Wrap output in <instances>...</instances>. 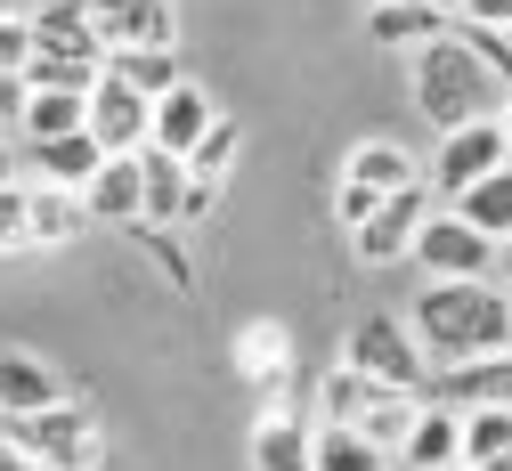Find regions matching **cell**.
<instances>
[{
    "mask_svg": "<svg viewBox=\"0 0 512 471\" xmlns=\"http://www.w3.org/2000/svg\"><path fill=\"white\" fill-rule=\"evenodd\" d=\"M407 333L423 342L431 374L496 358V350H512V293L496 277H431L415 293V309H407Z\"/></svg>",
    "mask_w": 512,
    "mask_h": 471,
    "instance_id": "obj_1",
    "label": "cell"
},
{
    "mask_svg": "<svg viewBox=\"0 0 512 471\" xmlns=\"http://www.w3.org/2000/svg\"><path fill=\"white\" fill-rule=\"evenodd\" d=\"M407 90H415V114L431 122V130H456V122H472V114H496V74L480 65V49L447 25V33H431L423 49H407Z\"/></svg>",
    "mask_w": 512,
    "mask_h": 471,
    "instance_id": "obj_2",
    "label": "cell"
},
{
    "mask_svg": "<svg viewBox=\"0 0 512 471\" xmlns=\"http://www.w3.org/2000/svg\"><path fill=\"white\" fill-rule=\"evenodd\" d=\"M415 407H423L415 390H391V382H374V374H358V366H342V358L326 366V382H317V423H350V431L374 439L382 455H399Z\"/></svg>",
    "mask_w": 512,
    "mask_h": 471,
    "instance_id": "obj_3",
    "label": "cell"
},
{
    "mask_svg": "<svg viewBox=\"0 0 512 471\" xmlns=\"http://www.w3.org/2000/svg\"><path fill=\"white\" fill-rule=\"evenodd\" d=\"M25 33H33L25 82H57V90H90V82H98L106 41L90 33L82 0H41V9H25Z\"/></svg>",
    "mask_w": 512,
    "mask_h": 471,
    "instance_id": "obj_4",
    "label": "cell"
},
{
    "mask_svg": "<svg viewBox=\"0 0 512 471\" xmlns=\"http://www.w3.org/2000/svg\"><path fill=\"white\" fill-rule=\"evenodd\" d=\"M9 439L33 455V471H98L106 463V423L82 398H57L41 415H9Z\"/></svg>",
    "mask_w": 512,
    "mask_h": 471,
    "instance_id": "obj_5",
    "label": "cell"
},
{
    "mask_svg": "<svg viewBox=\"0 0 512 471\" xmlns=\"http://www.w3.org/2000/svg\"><path fill=\"white\" fill-rule=\"evenodd\" d=\"M342 366H358V374H374V382H391V390H431V358H423V342L407 333V317H358L350 333H342Z\"/></svg>",
    "mask_w": 512,
    "mask_h": 471,
    "instance_id": "obj_6",
    "label": "cell"
},
{
    "mask_svg": "<svg viewBox=\"0 0 512 471\" xmlns=\"http://www.w3.org/2000/svg\"><path fill=\"white\" fill-rule=\"evenodd\" d=\"M407 179H423L415 147H399V139H358V147L342 155V179H334V220L358 228V220L382 204V195H399Z\"/></svg>",
    "mask_w": 512,
    "mask_h": 471,
    "instance_id": "obj_7",
    "label": "cell"
},
{
    "mask_svg": "<svg viewBox=\"0 0 512 471\" xmlns=\"http://www.w3.org/2000/svg\"><path fill=\"white\" fill-rule=\"evenodd\" d=\"M496 163H512L504 130H496V114H472V122H456V130H439V147H431L423 179H431V195L447 204V195H464L472 179H488Z\"/></svg>",
    "mask_w": 512,
    "mask_h": 471,
    "instance_id": "obj_8",
    "label": "cell"
},
{
    "mask_svg": "<svg viewBox=\"0 0 512 471\" xmlns=\"http://www.w3.org/2000/svg\"><path fill=\"white\" fill-rule=\"evenodd\" d=\"M407 260L423 268V277H488V268H496V244H488L456 204H431L423 228H415V244H407Z\"/></svg>",
    "mask_w": 512,
    "mask_h": 471,
    "instance_id": "obj_9",
    "label": "cell"
},
{
    "mask_svg": "<svg viewBox=\"0 0 512 471\" xmlns=\"http://www.w3.org/2000/svg\"><path fill=\"white\" fill-rule=\"evenodd\" d=\"M431 204H439V195H431V179H407L399 195H382V204H374V212H366V220L350 228V252H358L366 268H399Z\"/></svg>",
    "mask_w": 512,
    "mask_h": 471,
    "instance_id": "obj_10",
    "label": "cell"
},
{
    "mask_svg": "<svg viewBox=\"0 0 512 471\" xmlns=\"http://www.w3.org/2000/svg\"><path fill=\"white\" fill-rule=\"evenodd\" d=\"M106 49H179V0H82Z\"/></svg>",
    "mask_w": 512,
    "mask_h": 471,
    "instance_id": "obj_11",
    "label": "cell"
},
{
    "mask_svg": "<svg viewBox=\"0 0 512 471\" xmlns=\"http://www.w3.org/2000/svg\"><path fill=\"white\" fill-rule=\"evenodd\" d=\"M82 130H90L106 155H139V147H147V98L98 65V82H90V98H82Z\"/></svg>",
    "mask_w": 512,
    "mask_h": 471,
    "instance_id": "obj_12",
    "label": "cell"
},
{
    "mask_svg": "<svg viewBox=\"0 0 512 471\" xmlns=\"http://www.w3.org/2000/svg\"><path fill=\"white\" fill-rule=\"evenodd\" d=\"M212 122H220L212 90L179 74L171 90H155V98H147V147H163V155H187V147H196V139H204Z\"/></svg>",
    "mask_w": 512,
    "mask_h": 471,
    "instance_id": "obj_13",
    "label": "cell"
},
{
    "mask_svg": "<svg viewBox=\"0 0 512 471\" xmlns=\"http://www.w3.org/2000/svg\"><path fill=\"white\" fill-rule=\"evenodd\" d=\"M391 463H399V471H447V463H464V415L447 407V398H423Z\"/></svg>",
    "mask_w": 512,
    "mask_h": 471,
    "instance_id": "obj_14",
    "label": "cell"
},
{
    "mask_svg": "<svg viewBox=\"0 0 512 471\" xmlns=\"http://www.w3.org/2000/svg\"><path fill=\"white\" fill-rule=\"evenodd\" d=\"M309 439H317V423L301 407H285V398H269L252 439H244V455H252V471H309Z\"/></svg>",
    "mask_w": 512,
    "mask_h": 471,
    "instance_id": "obj_15",
    "label": "cell"
},
{
    "mask_svg": "<svg viewBox=\"0 0 512 471\" xmlns=\"http://www.w3.org/2000/svg\"><path fill=\"white\" fill-rule=\"evenodd\" d=\"M57 398H66V374L25 342H0V415H41Z\"/></svg>",
    "mask_w": 512,
    "mask_h": 471,
    "instance_id": "obj_16",
    "label": "cell"
},
{
    "mask_svg": "<svg viewBox=\"0 0 512 471\" xmlns=\"http://www.w3.org/2000/svg\"><path fill=\"white\" fill-rule=\"evenodd\" d=\"M82 212H90V220H106V228H131V220H147L139 155H106V163L82 179Z\"/></svg>",
    "mask_w": 512,
    "mask_h": 471,
    "instance_id": "obj_17",
    "label": "cell"
},
{
    "mask_svg": "<svg viewBox=\"0 0 512 471\" xmlns=\"http://www.w3.org/2000/svg\"><path fill=\"white\" fill-rule=\"evenodd\" d=\"M90 228L82 195L74 187H49V179H25V252H49V244H74Z\"/></svg>",
    "mask_w": 512,
    "mask_h": 471,
    "instance_id": "obj_18",
    "label": "cell"
},
{
    "mask_svg": "<svg viewBox=\"0 0 512 471\" xmlns=\"http://www.w3.org/2000/svg\"><path fill=\"white\" fill-rule=\"evenodd\" d=\"M423 398H447V407H512V350L472 358V366H439Z\"/></svg>",
    "mask_w": 512,
    "mask_h": 471,
    "instance_id": "obj_19",
    "label": "cell"
},
{
    "mask_svg": "<svg viewBox=\"0 0 512 471\" xmlns=\"http://www.w3.org/2000/svg\"><path fill=\"white\" fill-rule=\"evenodd\" d=\"M236 374H244L252 390L277 398V390L293 382V342H285V325H269V317L244 325V333H236Z\"/></svg>",
    "mask_w": 512,
    "mask_h": 471,
    "instance_id": "obj_20",
    "label": "cell"
},
{
    "mask_svg": "<svg viewBox=\"0 0 512 471\" xmlns=\"http://www.w3.org/2000/svg\"><path fill=\"white\" fill-rule=\"evenodd\" d=\"M25 163H33V179H49V187H74V195H82V179L106 163V147L90 139V130H57V139L25 147Z\"/></svg>",
    "mask_w": 512,
    "mask_h": 471,
    "instance_id": "obj_21",
    "label": "cell"
},
{
    "mask_svg": "<svg viewBox=\"0 0 512 471\" xmlns=\"http://www.w3.org/2000/svg\"><path fill=\"white\" fill-rule=\"evenodd\" d=\"M456 17H439L431 0H374L366 9V33H374V49H423L431 33H447Z\"/></svg>",
    "mask_w": 512,
    "mask_h": 471,
    "instance_id": "obj_22",
    "label": "cell"
},
{
    "mask_svg": "<svg viewBox=\"0 0 512 471\" xmlns=\"http://www.w3.org/2000/svg\"><path fill=\"white\" fill-rule=\"evenodd\" d=\"M82 98L90 90H57V82H25V106H17V139L41 147L57 130H82Z\"/></svg>",
    "mask_w": 512,
    "mask_h": 471,
    "instance_id": "obj_23",
    "label": "cell"
},
{
    "mask_svg": "<svg viewBox=\"0 0 512 471\" xmlns=\"http://www.w3.org/2000/svg\"><path fill=\"white\" fill-rule=\"evenodd\" d=\"M447 204H456L488 244H504V236H512V163H496L488 179H472L464 195H447Z\"/></svg>",
    "mask_w": 512,
    "mask_h": 471,
    "instance_id": "obj_24",
    "label": "cell"
},
{
    "mask_svg": "<svg viewBox=\"0 0 512 471\" xmlns=\"http://www.w3.org/2000/svg\"><path fill=\"white\" fill-rule=\"evenodd\" d=\"M456 415H464V463L512 471V407H456Z\"/></svg>",
    "mask_w": 512,
    "mask_h": 471,
    "instance_id": "obj_25",
    "label": "cell"
},
{
    "mask_svg": "<svg viewBox=\"0 0 512 471\" xmlns=\"http://www.w3.org/2000/svg\"><path fill=\"white\" fill-rule=\"evenodd\" d=\"M309 471H391V455H382L374 439H358L350 423H317V439H309Z\"/></svg>",
    "mask_w": 512,
    "mask_h": 471,
    "instance_id": "obj_26",
    "label": "cell"
},
{
    "mask_svg": "<svg viewBox=\"0 0 512 471\" xmlns=\"http://www.w3.org/2000/svg\"><path fill=\"white\" fill-rule=\"evenodd\" d=\"M139 187H147V220H155V228H179L187 163H179V155H163V147H139Z\"/></svg>",
    "mask_w": 512,
    "mask_h": 471,
    "instance_id": "obj_27",
    "label": "cell"
},
{
    "mask_svg": "<svg viewBox=\"0 0 512 471\" xmlns=\"http://www.w3.org/2000/svg\"><path fill=\"white\" fill-rule=\"evenodd\" d=\"M236 155H244V122H236V114H220V122H212V130H204V139L187 147L179 163H187V179H204V187H228Z\"/></svg>",
    "mask_w": 512,
    "mask_h": 471,
    "instance_id": "obj_28",
    "label": "cell"
},
{
    "mask_svg": "<svg viewBox=\"0 0 512 471\" xmlns=\"http://www.w3.org/2000/svg\"><path fill=\"white\" fill-rule=\"evenodd\" d=\"M106 74L131 82L139 98H155V90L179 82V49H106Z\"/></svg>",
    "mask_w": 512,
    "mask_h": 471,
    "instance_id": "obj_29",
    "label": "cell"
},
{
    "mask_svg": "<svg viewBox=\"0 0 512 471\" xmlns=\"http://www.w3.org/2000/svg\"><path fill=\"white\" fill-rule=\"evenodd\" d=\"M122 236H131V244H139V252H147V260L163 268V285H179V293L196 285V260H187V244H179L171 228H155V220H131V228H122Z\"/></svg>",
    "mask_w": 512,
    "mask_h": 471,
    "instance_id": "obj_30",
    "label": "cell"
},
{
    "mask_svg": "<svg viewBox=\"0 0 512 471\" xmlns=\"http://www.w3.org/2000/svg\"><path fill=\"white\" fill-rule=\"evenodd\" d=\"M0 252H25V179H0Z\"/></svg>",
    "mask_w": 512,
    "mask_h": 471,
    "instance_id": "obj_31",
    "label": "cell"
},
{
    "mask_svg": "<svg viewBox=\"0 0 512 471\" xmlns=\"http://www.w3.org/2000/svg\"><path fill=\"white\" fill-rule=\"evenodd\" d=\"M25 57H33V33H25V9H17V17H0V74H25Z\"/></svg>",
    "mask_w": 512,
    "mask_h": 471,
    "instance_id": "obj_32",
    "label": "cell"
},
{
    "mask_svg": "<svg viewBox=\"0 0 512 471\" xmlns=\"http://www.w3.org/2000/svg\"><path fill=\"white\" fill-rule=\"evenodd\" d=\"M456 25H512V0H456Z\"/></svg>",
    "mask_w": 512,
    "mask_h": 471,
    "instance_id": "obj_33",
    "label": "cell"
},
{
    "mask_svg": "<svg viewBox=\"0 0 512 471\" xmlns=\"http://www.w3.org/2000/svg\"><path fill=\"white\" fill-rule=\"evenodd\" d=\"M17 106H25V74H0V130H17Z\"/></svg>",
    "mask_w": 512,
    "mask_h": 471,
    "instance_id": "obj_34",
    "label": "cell"
},
{
    "mask_svg": "<svg viewBox=\"0 0 512 471\" xmlns=\"http://www.w3.org/2000/svg\"><path fill=\"white\" fill-rule=\"evenodd\" d=\"M0 471H33V455H25L17 439H9V423H0Z\"/></svg>",
    "mask_w": 512,
    "mask_h": 471,
    "instance_id": "obj_35",
    "label": "cell"
},
{
    "mask_svg": "<svg viewBox=\"0 0 512 471\" xmlns=\"http://www.w3.org/2000/svg\"><path fill=\"white\" fill-rule=\"evenodd\" d=\"M0 179H25V155L9 147V130H0Z\"/></svg>",
    "mask_w": 512,
    "mask_h": 471,
    "instance_id": "obj_36",
    "label": "cell"
},
{
    "mask_svg": "<svg viewBox=\"0 0 512 471\" xmlns=\"http://www.w3.org/2000/svg\"><path fill=\"white\" fill-rule=\"evenodd\" d=\"M488 277H496V285H504V293H512V236H504V244H496V268H488Z\"/></svg>",
    "mask_w": 512,
    "mask_h": 471,
    "instance_id": "obj_37",
    "label": "cell"
},
{
    "mask_svg": "<svg viewBox=\"0 0 512 471\" xmlns=\"http://www.w3.org/2000/svg\"><path fill=\"white\" fill-rule=\"evenodd\" d=\"M496 130H504V147H512V90L496 98Z\"/></svg>",
    "mask_w": 512,
    "mask_h": 471,
    "instance_id": "obj_38",
    "label": "cell"
},
{
    "mask_svg": "<svg viewBox=\"0 0 512 471\" xmlns=\"http://www.w3.org/2000/svg\"><path fill=\"white\" fill-rule=\"evenodd\" d=\"M431 9H439V17H456V0H431Z\"/></svg>",
    "mask_w": 512,
    "mask_h": 471,
    "instance_id": "obj_39",
    "label": "cell"
},
{
    "mask_svg": "<svg viewBox=\"0 0 512 471\" xmlns=\"http://www.w3.org/2000/svg\"><path fill=\"white\" fill-rule=\"evenodd\" d=\"M0 17H17V0H0Z\"/></svg>",
    "mask_w": 512,
    "mask_h": 471,
    "instance_id": "obj_40",
    "label": "cell"
},
{
    "mask_svg": "<svg viewBox=\"0 0 512 471\" xmlns=\"http://www.w3.org/2000/svg\"><path fill=\"white\" fill-rule=\"evenodd\" d=\"M447 471H472V463H447Z\"/></svg>",
    "mask_w": 512,
    "mask_h": 471,
    "instance_id": "obj_41",
    "label": "cell"
},
{
    "mask_svg": "<svg viewBox=\"0 0 512 471\" xmlns=\"http://www.w3.org/2000/svg\"><path fill=\"white\" fill-rule=\"evenodd\" d=\"M504 49H512V25H504Z\"/></svg>",
    "mask_w": 512,
    "mask_h": 471,
    "instance_id": "obj_42",
    "label": "cell"
},
{
    "mask_svg": "<svg viewBox=\"0 0 512 471\" xmlns=\"http://www.w3.org/2000/svg\"><path fill=\"white\" fill-rule=\"evenodd\" d=\"M0 423H9V415H0Z\"/></svg>",
    "mask_w": 512,
    "mask_h": 471,
    "instance_id": "obj_43",
    "label": "cell"
},
{
    "mask_svg": "<svg viewBox=\"0 0 512 471\" xmlns=\"http://www.w3.org/2000/svg\"><path fill=\"white\" fill-rule=\"evenodd\" d=\"M366 9H374V0H366Z\"/></svg>",
    "mask_w": 512,
    "mask_h": 471,
    "instance_id": "obj_44",
    "label": "cell"
}]
</instances>
